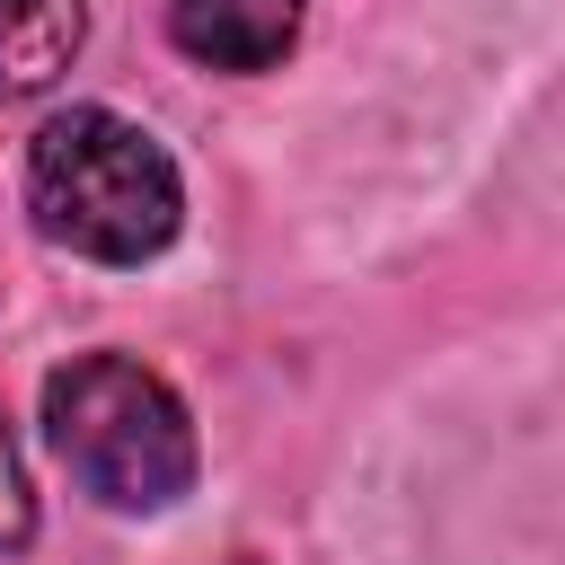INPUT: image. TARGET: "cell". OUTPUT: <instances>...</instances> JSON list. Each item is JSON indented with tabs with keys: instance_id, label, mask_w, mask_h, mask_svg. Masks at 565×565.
Here are the masks:
<instances>
[{
	"instance_id": "277c9868",
	"label": "cell",
	"mask_w": 565,
	"mask_h": 565,
	"mask_svg": "<svg viewBox=\"0 0 565 565\" xmlns=\"http://www.w3.org/2000/svg\"><path fill=\"white\" fill-rule=\"evenodd\" d=\"M79 35H88L79 0H0V97L53 88L79 53Z\"/></svg>"
},
{
	"instance_id": "5b68a950",
	"label": "cell",
	"mask_w": 565,
	"mask_h": 565,
	"mask_svg": "<svg viewBox=\"0 0 565 565\" xmlns=\"http://www.w3.org/2000/svg\"><path fill=\"white\" fill-rule=\"evenodd\" d=\"M35 539V494H26V468H18V441L0 424V547H26Z\"/></svg>"
},
{
	"instance_id": "7a4b0ae2",
	"label": "cell",
	"mask_w": 565,
	"mask_h": 565,
	"mask_svg": "<svg viewBox=\"0 0 565 565\" xmlns=\"http://www.w3.org/2000/svg\"><path fill=\"white\" fill-rule=\"evenodd\" d=\"M44 433L106 512H168L194 486L185 397L124 353H71L44 380Z\"/></svg>"
},
{
	"instance_id": "6da1fadb",
	"label": "cell",
	"mask_w": 565,
	"mask_h": 565,
	"mask_svg": "<svg viewBox=\"0 0 565 565\" xmlns=\"http://www.w3.org/2000/svg\"><path fill=\"white\" fill-rule=\"evenodd\" d=\"M26 212L88 265H141L177 238L185 185L141 124H124L115 106H71L26 141Z\"/></svg>"
},
{
	"instance_id": "3957f363",
	"label": "cell",
	"mask_w": 565,
	"mask_h": 565,
	"mask_svg": "<svg viewBox=\"0 0 565 565\" xmlns=\"http://www.w3.org/2000/svg\"><path fill=\"white\" fill-rule=\"evenodd\" d=\"M168 35L203 71H274L300 44V0H168Z\"/></svg>"
}]
</instances>
